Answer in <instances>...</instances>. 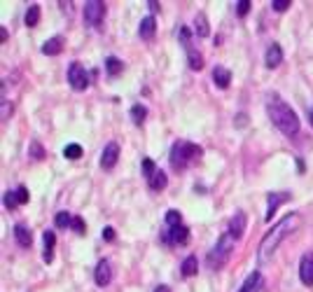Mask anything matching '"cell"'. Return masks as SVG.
I'll use <instances>...</instances> for the list:
<instances>
[{"mask_svg": "<svg viewBox=\"0 0 313 292\" xmlns=\"http://www.w3.org/2000/svg\"><path fill=\"white\" fill-rule=\"evenodd\" d=\"M297 225H299L297 213H290V215H285V217H283V220H280L276 227H271L269 234H267V236L262 238V243H259V250H257L259 262H267V259H269L271 255L278 250L280 241H283V238H285Z\"/></svg>", "mask_w": 313, "mask_h": 292, "instance_id": "6da1fadb", "label": "cell"}, {"mask_svg": "<svg viewBox=\"0 0 313 292\" xmlns=\"http://www.w3.org/2000/svg\"><path fill=\"white\" fill-rule=\"evenodd\" d=\"M267 112H269L271 121H274L276 127L285 133V136L292 138V136H297V133H299V119H297V112L292 110L285 101L271 99L269 105H267Z\"/></svg>", "mask_w": 313, "mask_h": 292, "instance_id": "7a4b0ae2", "label": "cell"}, {"mask_svg": "<svg viewBox=\"0 0 313 292\" xmlns=\"http://www.w3.org/2000/svg\"><path fill=\"white\" fill-rule=\"evenodd\" d=\"M201 155H203V150L199 148V145L189 143V140H178V143L171 148V166H173L176 171H182L185 166L201 159Z\"/></svg>", "mask_w": 313, "mask_h": 292, "instance_id": "3957f363", "label": "cell"}, {"mask_svg": "<svg viewBox=\"0 0 313 292\" xmlns=\"http://www.w3.org/2000/svg\"><path fill=\"white\" fill-rule=\"evenodd\" d=\"M234 241H236V238L231 236L229 232L222 234V238L215 243V248L208 253V266H213V269H220L227 259H229V253H231V246H234Z\"/></svg>", "mask_w": 313, "mask_h": 292, "instance_id": "277c9868", "label": "cell"}, {"mask_svg": "<svg viewBox=\"0 0 313 292\" xmlns=\"http://www.w3.org/2000/svg\"><path fill=\"white\" fill-rule=\"evenodd\" d=\"M105 12H108V7H105V3H101V0L87 3V5H84V21H87V26L101 28L103 26V19H105Z\"/></svg>", "mask_w": 313, "mask_h": 292, "instance_id": "5b68a950", "label": "cell"}, {"mask_svg": "<svg viewBox=\"0 0 313 292\" xmlns=\"http://www.w3.org/2000/svg\"><path fill=\"white\" fill-rule=\"evenodd\" d=\"M68 84L75 91H84L89 87V72L82 68V63H70L68 66Z\"/></svg>", "mask_w": 313, "mask_h": 292, "instance_id": "8992f818", "label": "cell"}, {"mask_svg": "<svg viewBox=\"0 0 313 292\" xmlns=\"http://www.w3.org/2000/svg\"><path fill=\"white\" fill-rule=\"evenodd\" d=\"M164 241H166V243H171V246H182V243L189 241V232H187V227H185V225L166 227Z\"/></svg>", "mask_w": 313, "mask_h": 292, "instance_id": "52a82bcc", "label": "cell"}, {"mask_svg": "<svg viewBox=\"0 0 313 292\" xmlns=\"http://www.w3.org/2000/svg\"><path fill=\"white\" fill-rule=\"evenodd\" d=\"M117 159H119V145L117 143H108L103 150V155H101V168L103 171H110V168H115Z\"/></svg>", "mask_w": 313, "mask_h": 292, "instance_id": "ba28073f", "label": "cell"}, {"mask_svg": "<svg viewBox=\"0 0 313 292\" xmlns=\"http://www.w3.org/2000/svg\"><path fill=\"white\" fill-rule=\"evenodd\" d=\"M110 278H112L110 262H108V259H101L99 264H96V271H93V281H96V285L105 287L108 283H110Z\"/></svg>", "mask_w": 313, "mask_h": 292, "instance_id": "9c48e42d", "label": "cell"}, {"mask_svg": "<svg viewBox=\"0 0 313 292\" xmlns=\"http://www.w3.org/2000/svg\"><path fill=\"white\" fill-rule=\"evenodd\" d=\"M267 201H269V206H267V215H264V217H267V220H271V217L276 215V208H278V206H283L285 201H290V194H287V192L269 194V197H267Z\"/></svg>", "mask_w": 313, "mask_h": 292, "instance_id": "30bf717a", "label": "cell"}, {"mask_svg": "<svg viewBox=\"0 0 313 292\" xmlns=\"http://www.w3.org/2000/svg\"><path fill=\"white\" fill-rule=\"evenodd\" d=\"M299 278H302L304 285H308V287L313 285V257L311 255L302 257V262H299Z\"/></svg>", "mask_w": 313, "mask_h": 292, "instance_id": "8fae6325", "label": "cell"}, {"mask_svg": "<svg viewBox=\"0 0 313 292\" xmlns=\"http://www.w3.org/2000/svg\"><path fill=\"white\" fill-rule=\"evenodd\" d=\"M44 238V248H42V259L44 264H52V259H54V246H56V236L52 229H47V232L42 234Z\"/></svg>", "mask_w": 313, "mask_h": 292, "instance_id": "7c38bea8", "label": "cell"}, {"mask_svg": "<svg viewBox=\"0 0 313 292\" xmlns=\"http://www.w3.org/2000/svg\"><path fill=\"white\" fill-rule=\"evenodd\" d=\"M280 61H283V50H280V44H269V50H267V56H264V63H267V68H278Z\"/></svg>", "mask_w": 313, "mask_h": 292, "instance_id": "4fadbf2b", "label": "cell"}, {"mask_svg": "<svg viewBox=\"0 0 313 292\" xmlns=\"http://www.w3.org/2000/svg\"><path fill=\"white\" fill-rule=\"evenodd\" d=\"M63 44H66V40L61 38V35H56V38H50L47 42L42 44V54H47V56L61 54V52H63Z\"/></svg>", "mask_w": 313, "mask_h": 292, "instance_id": "5bb4252c", "label": "cell"}, {"mask_svg": "<svg viewBox=\"0 0 313 292\" xmlns=\"http://www.w3.org/2000/svg\"><path fill=\"white\" fill-rule=\"evenodd\" d=\"M243 229H246V215H243V213H236L234 217H231L229 229H227V232H229L234 238H241V236H243Z\"/></svg>", "mask_w": 313, "mask_h": 292, "instance_id": "9a60e30c", "label": "cell"}, {"mask_svg": "<svg viewBox=\"0 0 313 292\" xmlns=\"http://www.w3.org/2000/svg\"><path fill=\"white\" fill-rule=\"evenodd\" d=\"M138 33H140V38L143 40H152L154 33H157V21H154V17H145L143 21H140Z\"/></svg>", "mask_w": 313, "mask_h": 292, "instance_id": "2e32d148", "label": "cell"}, {"mask_svg": "<svg viewBox=\"0 0 313 292\" xmlns=\"http://www.w3.org/2000/svg\"><path fill=\"white\" fill-rule=\"evenodd\" d=\"M14 238L21 248H31V243H33V236H31V229L23 225H17L14 227Z\"/></svg>", "mask_w": 313, "mask_h": 292, "instance_id": "e0dca14e", "label": "cell"}, {"mask_svg": "<svg viewBox=\"0 0 313 292\" xmlns=\"http://www.w3.org/2000/svg\"><path fill=\"white\" fill-rule=\"evenodd\" d=\"M213 80H215V84L220 89H227L231 84V72L227 70V68H222V66H218L213 70Z\"/></svg>", "mask_w": 313, "mask_h": 292, "instance_id": "ac0fdd59", "label": "cell"}, {"mask_svg": "<svg viewBox=\"0 0 313 292\" xmlns=\"http://www.w3.org/2000/svg\"><path fill=\"white\" fill-rule=\"evenodd\" d=\"M187 63H189V68H192V70H201V68H203V56H201V52L194 50L192 44L187 47Z\"/></svg>", "mask_w": 313, "mask_h": 292, "instance_id": "d6986e66", "label": "cell"}, {"mask_svg": "<svg viewBox=\"0 0 313 292\" xmlns=\"http://www.w3.org/2000/svg\"><path fill=\"white\" fill-rule=\"evenodd\" d=\"M148 185H150V189H152V192H161V189L166 187V173L157 168V173H154V176L148 180Z\"/></svg>", "mask_w": 313, "mask_h": 292, "instance_id": "ffe728a7", "label": "cell"}, {"mask_svg": "<svg viewBox=\"0 0 313 292\" xmlns=\"http://www.w3.org/2000/svg\"><path fill=\"white\" fill-rule=\"evenodd\" d=\"M197 271H199V259L194 257V255H189V257H187L185 262H182V266H180V274L189 278V276H194V274H197Z\"/></svg>", "mask_w": 313, "mask_h": 292, "instance_id": "44dd1931", "label": "cell"}, {"mask_svg": "<svg viewBox=\"0 0 313 292\" xmlns=\"http://www.w3.org/2000/svg\"><path fill=\"white\" fill-rule=\"evenodd\" d=\"M105 70H108V75H119V72L124 70V63H122V59H117V56H108V59H105Z\"/></svg>", "mask_w": 313, "mask_h": 292, "instance_id": "7402d4cb", "label": "cell"}, {"mask_svg": "<svg viewBox=\"0 0 313 292\" xmlns=\"http://www.w3.org/2000/svg\"><path fill=\"white\" fill-rule=\"evenodd\" d=\"M259 283H262V276H259V271H253V274L246 278V283L241 285V290H238V292H253L255 287L259 285Z\"/></svg>", "mask_w": 313, "mask_h": 292, "instance_id": "603a6c76", "label": "cell"}, {"mask_svg": "<svg viewBox=\"0 0 313 292\" xmlns=\"http://www.w3.org/2000/svg\"><path fill=\"white\" fill-rule=\"evenodd\" d=\"M194 23H197V35H199V38H208V35H210L208 19L203 17V14H197V19H194Z\"/></svg>", "mask_w": 313, "mask_h": 292, "instance_id": "cb8c5ba5", "label": "cell"}, {"mask_svg": "<svg viewBox=\"0 0 313 292\" xmlns=\"http://www.w3.org/2000/svg\"><path fill=\"white\" fill-rule=\"evenodd\" d=\"M82 155H84V150H82V145H77V143H70L63 148V157L66 159H80Z\"/></svg>", "mask_w": 313, "mask_h": 292, "instance_id": "d4e9b609", "label": "cell"}, {"mask_svg": "<svg viewBox=\"0 0 313 292\" xmlns=\"http://www.w3.org/2000/svg\"><path fill=\"white\" fill-rule=\"evenodd\" d=\"M38 21H40V5H31L26 10V26L33 28Z\"/></svg>", "mask_w": 313, "mask_h": 292, "instance_id": "484cf974", "label": "cell"}, {"mask_svg": "<svg viewBox=\"0 0 313 292\" xmlns=\"http://www.w3.org/2000/svg\"><path fill=\"white\" fill-rule=\"evenodd\" d=\"M131 117H133V121H136V124H143L145 117H148V110H145V105H140V103L133 105V108H131Z\"/></svg>", "mask_w": 313, "mask_h": 292, "instance_id": "4316f807", "label": "cell"}, {"mask_svg": "<svg viewBox=\"0 0 313 292\" xmlns=\"http://www.w3.org/2000/svg\"><path fill=\"white\" fill-rule=\"evenodd\" d=\"M73 217H75V215L66 213V210H61V213L56 215V227H59V229H66V227H73Z\"/></svg>", "mask_w": 313, "mask_h": 292, "instance_id": "83f0119b", "label": "cell"}, {"mask_svg": "<svg viewBox=\"0 0 313 292\" xmlns=\"http://www.w3.org/2000/svg\"><path fill=\"white\" fill-rule=\"evenodd\" d=\"M21 204L19 201V197H17V192H5V208H10V210H14L17 206Z\"/></svg>", "mask_w": 313, "mask_h": 292, "instance_id": "f1b7e54d", "label": "cell"}, {"mask_svg": "<svg viewBox=\"0 0 313 292\" xmlns=\"http://www.w3.org/2000/svg\"><path fill=\"white\" fill-rule=\"evenodd\" d=\"M178 225H182L180 213H178V210H168V213H166V227H178Z\"/></svg>", "mask_w": 313, "mask_h": 292, "instance_id": "f546056e", "label": "cell"}, {"mask_svg": "<svg viewBox=\"0 0 313 292\" xmlns=\"http://www.w3.org/2000/svg\"><path fill=\"white\" fill-rule=\"evenodd\" d=\"M143 173H145V178H148V180L154 176V173H157V166H154V161L150 159V157H145V159H143Z\"/></svg>", "mask_w": 313, "mask_h": 292, "instance_id": "4dcf8cb0", "label": "cell"}, {"mask_svg": "<svg viewBox=\"0 0 313 292\" xmlns=\"http://www.w3.org/2000/svg\"><path fill=\"white\" fill-rule=\"evenodd\" d=\"M73 229H75L77 234H84V232H87V225H84V220L80 217V215H75V217H73Z\"/></svg>", "mask_w": 313, "mask_h": 292, "instance_id": "1f68e13d", "label": "cell"}, {"mask_svg": "<svg viewBox=\"0 0 313 292\" xmlns=\"http://www.w3.org/2000/svg\"><path fill=\"white\" fill-rule=\"evenodd\" d=\"M290 5H292V0H274V3H271V7H274L276 12H285V10H290Z\"/></svg>", "mask_w": 313, "mask_h": 292, "instance_id": "d6a6232c", "label": "cell"}, {"mask_svg": "<svg viewBox=\"0 0 313 292\" xmlns=\"http://www.w3.org/2000/svg\"><path fill=\"white\" fill-rule=\"evenodd\" d=\"M31 157H33V159H42L44 157V148L40 143H33L31 145Z\"/></svg>", "mask_w": 313, "mask_h": 292, "instance_id": "836d02e7", "label": "cell"}, {"mask_svg": "<svg viewBox=\"0 0 313 292\" xmlns=\"http://www.w3.org/2000/svg\"><path fill=\"white\" fill-rule=\"evenodd\" d=\"M248 12H250V0H243V3H238V5H236V14H238V17H246Z\"/></svg>", "mask_w": 313, "mask_h": 292, "instance_id": "e575fe53", "label": "cell"}, {"mask_svg": "<svg viewBox=\"0 0 313 292\" xmlns=\"http://www.w3.org/2000/svg\"><path fill=\"white\" fill-rule=\"evenodd\" d=\"M189 38H192V31H189L187 26H182L180 28V42H185L187 47H189Z\"/></svg>", "mask_w": 313, "mask_h": 292, "instance_id": "d590c367", "label": "cell"}, {"mask_svg": "<svg viewBox=\"0 0 313 292\" xmlns=\"http://www.w3.org/2000/svg\"><path fill=\"white\" fill-rule=\"evenodd\" d=\"M234 124H236L238 129L248 127V115H236V117H234Z\"/></svg>", "mask_w": 313, "mask_h": 292, "instance_id": "8d00e7d4", "label": "cell"}, {"mask_svg": "<svg viewBox=\"0 0 313 292\" xmlns=\"http://www.w3.org/2000/svg\"><path fill=\"white\" fill-rule=\"evenodd\" d=\"M17 197H19V201H21V204H28V199H31V197H28V189L26 187H19L17 189Z\"/></svg>", "mask_w": 313, "mask_h": 292, "instance_id": "74e56055", "label": "cell"}, {"mask_svg": "<svg viewBox=\"0 0 313 292\" xmlns=\"http://www.w3.org/2000/svg\"><path fill=\"white\" fill-rule=\"evenodd\" d=\"M115 236H117V234H115V229H112V227H105V229H103V238H105V241H115Z\"/></svg>", "mask_w": 313, "mask_h": 292, "instance_id": "f35d334b", "label": "cell"}, {"mask_svg": "<svg viewBox=\"0 0 313 292\" xmlns=\"http://www.w3.org/2000/svg\"><path fill=\"white\" fill-rule=\"evenodd\" d=\"M10 112H12L10 101H3V119H7V117H10Z\"/></svg>", "mask_w": 313, "mask_h": 292, "instance_id": "ab89813d", "label": "cell"}, {"mask_svg": "<svg viewBox=\"0 0 313 292\" xmlns=\"http://www.w3.org/2000/svg\"><path fill=\"white\" fill-rule=\"evenodd\" d=\"M154 292H171V290L166 285H157V287H154Z\"/></svg>", "mask_w": 313, "mask_h": 292, "instance_id": "60d3db41", "label": "cell"}, {"mask_svg": "<svg viewBox=\"0 0 313 292\" xmlns=\"http://www.w3.org/2000/svg\"><path fill=\"white\" fill-rule=\"evenodd\" d=\"M5 40H7V31L3 28V31H0V42H5Z\"/></svg>", "mask_w": 313, "mask_h": 292, "instance_id": "b9f144b4", "label": "cell"}, {"mask_svg": "<svg viewBox=\"0 0 313 292\" xmlns=\"http://www.w3.org/2000/svg\"><path fill=\"white\" fill-rule=\"evenodd\" d=\"M308 121H311V127H313V105L308 108Z\"/></svg>", "mask_w": 313, "mask_h": 292, "instance_id": "7bdbcfd3", "label": "cell"}]
</instances>
